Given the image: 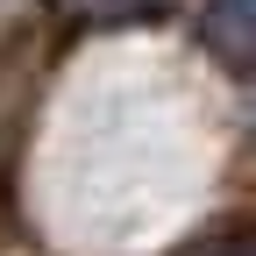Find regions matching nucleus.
Masks as SVG:
<instances>
[{"label": "nucleus", "instance_id": "nucleus-1", "mask_svg": "<svg viewBox=\"0 0 256 256\" xmlns=\"http://www.w3.org/2000/svg\"><path fill=\"white\" fill-rule=\"evenodd\" d=\"M200 43H206L214 57H228L235 72H249V57H256V14H249V0H206Z\"/></svg>", "mask_w": 256, "mask_h": 256}, {"label": "nucleus", "instance_id": "nucleus-2", "mask_svg": "<svg viewBox=\"0 0 256 256\" xmlns=\"http://www.w3.org/2000/svg\"><path fill=\"white\" fill-rule=\"evenodd\" d=\"M178 256H249V228H220V235H200V242H185Z\"/></svg>", "mask_w": 256, "mask_h": 256}, {"label": "nucleus", "instance_id": "nucleus-3", "mask_svg": "<svg viewBox=\"0 0 256 256\" xmlns=\"http://www.w3.org/2000/svg\"><path fill=\"white\" fill-rule=\"evenodd\" d=\"M156 8V0H86V14H100V22H121V14H142Z\"/></svg>", "mask_w": 256, "mask_h": 256}]
</instances>
